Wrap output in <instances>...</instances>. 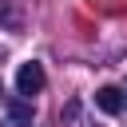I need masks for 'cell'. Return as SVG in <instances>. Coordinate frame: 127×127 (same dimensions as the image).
<instances>
[{
    "label": "cell",
    "instance_id": "cell-1",
    "mask_svg": "<svg viewBox=\"0 0 127 127\" xmlns=\"http://www.w3.org/2000/svg\"><path fill=\"white\" fill-rule=\"evenodd\" d=\"M16 87H20V95H40L44 91V67L32 60V64H24L20 71H16Z\"/></svg>",
    "mask_w": 127,
    "mask_h": 127
},
{
    "label": "cell",
    "instance_id": "cell-2",
    "mask_svg": "<svg viewBox=\"0 0 127 127\" xmlns=\"http://www.w3.org/2000/svg\"><path fill=\"white\" fill-rule=\"evenodd\" d=\"M95 107L107 111V115H119V111L127 107V95H123L119 87H99V91H95Z\"/></svg>",
    "mask_w": 127,
    "mask_h": 127
},
{
    "label": "cell",
    "instance_id": "cell-3",
    "mask_svg": "<svg viewBox=\"0 0 127 127\" xmlns=\"http://www.w3.org/2000/svg\"><path fill=\"white\" fill-rule=\"evenodd\" d=\"M4 127H32V103H24V99L8 103V123Z\"/></svg>",
    "mask_w": 127,
    "mask_h": 127
},
{
    "label": "cell",
    "instance_id": "cell-4",
    "mask_svg": "<svg viewBox=\"0 0 127 127\" xmlns=\"http://www.w3.org/2000/svg\"><path fill=\"white\" fill-rule=\"evenodd\" d=\"M4 20H12V12H8V4L0 0V24H4Z\"/></svg>",
    "mask_w": 127,
    "mask_h": 127
},
{
    "label": "cell",
    "instance_id": "cell-5",
    "mask_svg": "<svg viewBox=\"0 0 127 127\" xmlns=\"http://www.w3.org/2000/svg\"><path fill=\"white\" fill-rule=\"evenodd\" d=\"M4 56H8V52H4V48H0V64H4Z\"/></svg>",
    "mask_w": 127,
    "mask_h": 127
},
{
    "label": "cell",
    "instance_id": "cell-6",
    "mask_svg": "<svg viewBox=\"0 0 127 127\" xmlns=\"http://www.w3.org/2000/svg\"><path fill=\"white\" fill-rule=\"evenodd\" d=\"M0 95H4V87H0Z\"/></svg>",
    "mask_w": 127,
    "mask_h": 127
}]
</instances>
